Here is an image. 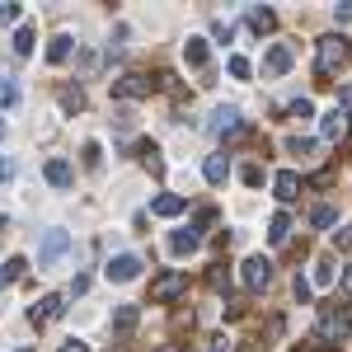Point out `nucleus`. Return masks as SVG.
<instances>
[{"instance_id":"obj_7","label":"nucleus","mask_w":352,"mask_h":352,"mask_svg":"<svg viewBox=\"0 0 352 352\" xmlns=\"http://www.w3.org/2000/svg\"><path fill=\"white\" fill-rule=\"evenodd\" d=\"M268 277H272V263L268 258H244V287H268Z\"/></svg>"},{"instance_id":"obj_19","label":"nucleus","mask_w":352,"mask_h":352,"mask_svg":"<svg viewBox=\"0 0 352 352\" xmlns=\"http://www.w3.org/2000/svg\"><path fill=\"white\" fill-rule=\"evenodd\" d=\"M71 47H76V43H71L66 33H56V38H52V47H47V61H52V66H61V61L71 56Z\"/></svg>"},{"instance_id":"obj_11","label":"nucleus","mask_w":352,"mask_h":352,"mask_svg":"<svg viewBox=\"0 0 352 352\" xmlns=\"http://www.w3.org/2000/svg\"><path fill=\"white\" fill-rule=\"evenodd\" d=\"M343 127H348V113H343V109H329L324 122H320V136H324V141H333V136H343Z\"/></svg>"},{"instance_id":"obj_22","label":"nucleus","mask_w":352,"mask_h":352,"mask_svg":"<svg viewBox=\"0 0 352 352\" xmlns=\"http://www.w3.org/2000/svg\"><path fill=\"white\" fill-rule=\"evenodd\" d=\"M113 329H118V333H132V329H136V305H118V315H113Z\"/></svg>"},{"instance_id":"obj_5","label":"nucleus","mask_w":352,"mask_h":352,"mask_svg":"<svg viewBox=\"0 0 352 352\" xmlns=\"http://www.w3.org/2000/svg\"><path fill=\"white\" fill-rule=\"evenodd\" d=\"M104 272H109V282H132L136 272H141V258H136V254H118Z\"/></svg>"},{"instance_id":"obj_8","label":"nucleus","mask_w":352,"mask_h":352,"mask_svg":"<svg viewBox=\"0 0 352 352\" xmlns=\"http://www.w3.org/2000/svg\"><path fill=\"white\" fill-rule=\"evenodd\" d=\"M113 94L118 99H141V94H151V80L146 76H122V80H113Z\"/></svg>"},{"instance_id":"obj_29","label":"nucleus","mask_w":352,"mask_h":352,"mask_svg":"<svg viewBox=\"0 0 352 352\" xmlns=\"http://www.w3.org/2000/svg\"><path fill=\"white\" fill-rule=\"evenodd\" d=\"M310 221H315V226H333V207H315V212H310Z\"/></svg>"},{"instance_id":"obj_26","label":"nucleus","mask_w":352,"mask_h":352,"mask_svg":"<svg viewBox=\"0 0 352 352\" xmlns=\"http://www.w3.org/2000/svg\"><path fill=\"white\" fill-rule=\"evenodd\" d=\"M315 287H333V263H315Z\"/></svg>"},{"instance_id":"obj_9","label":"nucleus","mask_w":352,"mask_h":352,"mask_svg":"<svg viewBox=\"0 0 352 352\" xmlns=\"http://www.w3.org/2000/svg\"><path fill=\"white\" fill-rule=\"evenodd\" d=\"M348 329H352V310H348V315H333V310H324V320H320V333H324V338H343Z\"/></svg>"},{"instance_id":"obj_34","label":"nucleus","mask_w":352,"mask_h":352,"mask_svg":"<svg viewBox=\"0 0 352 352\" xmlns=\"http://www.w3.org/2000/svg\"><path fill=\"white\" fill-rule=\"evenodd\" d=\"M333 240H338V249H352V226H343V230H338Z\"/></svg>"},{"instance_id":"obj_6","label":"nucleus","mask_w":352,"mask_h":352,"mask_svg":"<svg viewBox=\"0 0 352 352\" xmlns=\"http://www.w3.org/2000/svg\"><path fill=\"white\" fill-rule=\"evenodd\" d=\"M235 127H240V109H230V104H221V109L212 113V122H207L212 136H226V132H235Z\"/></svg>"},{"instance_id":"obj_15","label":"nucleus","mask_w":352,"mask_h":352,"mask_svg":"<svg viewBox=\"0 0 352 352\" xmlns=\"http://www.w3.org/2000/svg\"><path fill=\"white\" fill-rule=\"evenodd\" d=\"M202 174H207V184H226V174H230V164H226V155H207V164H202Z\"/></svg>"},{"instance_id":"obj_23","label":"nucleus","mask_w":352,"mask_h":352,"mask_svg":"<svg viewBox=\"0 0 352 352\" xmlns=\"http://www.w3.org/2000/svg\"><path fill=\"white\" fill-rule=\"evenodd\" d=\"M14 52H19V56L33 52V24H19V28H14Z\"/></svg>"},{"instance_id":"obj_14","label":"nucleus","mask_w":352,"mask_h":352,"mask_svg":"<svg viewBox=\"0 0 352 352\" xmlns=\"http://www.w3.org/2000/svg\"><path fill=\"white\" fill-rule=\"evenodd\" d=\"M249 28H254V33H268V28H277V14H272V10H258V5H249Z\"/></svg>"},{"instance_id":"obj_30","label":"nucleus","mask_w":352,"mask_h":352,"mask_svg":"<svg viewBox=\"0 0 352 352\" xmlns=\"http://www.w3.org/2000/svg\"><path fill=\"white\" fill-rule=\"evenodd\" d=\"M287 151H292V155H310V151H315V141H300V136H292V141H287Z\"/></svg>"},{"instance_id":"obj_32","label":"nucleus","mask_w":352,"mask_h":352,"mask_svg":"<svg viewBox=\"0 0 352 352\" xmlns=\"http://www.w3.org/2000/svg\"><path fill=\"white\" fill-rule=\"evenodd\" d=\"M61 104H66V109H80V104H85L80 89H61Z\"/></svg>"},{"instance_id":"obj_38","label":"nucleus","mask_w":352,"mask_h":352,"mask_svg":"<svg viewBox=\"0 0 352 352\" xmlns=\"http://www.w3.org/2000/svg\"><path fill=\"white\" fill-rule=\"evenodd\" d=\"M160 352H184V348H179V343H164V348Z\"/></svg>"},{"instance_id":"obj_10","label":"nucleus","mask_w":352,"mask_h":352,"mask_svg":"<svg viewBox=\"0 0 352 352\" xmlns=\"http://www.w3.org/2000/svg\"><path fill=\"white\" fill-rule=\"evenodd\" d=\"M263 71H268V76H282V71H292V47H282V43H277V47L263 56Z\"/></svg>"},{"instance_id":"obj_17","label":"nucleus","mask_w":352,"mask_h":352,"mask_svg":"<svg viewBox=\"0 0 352 352\" xmlns=\"http://www.w3.org/2000/svg\"><path fill=\"white\" fill-rule=\"evenodd\" d=\"M287 235H292V217H287V212H277V217L268 221V240L272 244H287Z\"/></svg>"},{"instance_id":"obj_18","label":"nucleus","mask_w":352,"mask_h":352,"mask_svg":"<svg viewBox=\"0 0 352 352\" xmlns=\"http://www.w3.org/2000/svg\"><path fill=\"white\" fill-rule=\"evenodd\" d=\"M24 258H10V263H0V292H5V287H14V282H19V277H24Z\"/></svg>"},{"instance_id":"obj_3","label":"nucleus","mask_w":352,"mask_h":352,"mask_svg":"<svg viewBox=\"0 0 352 352\" xmlns=\"http://www.w3.org/2000/svg\"><path fill=\"white\" fill-rule=\"evenodd\" d=\"M184 287H188V277H184V272H164V277L151 282V300H174Z\"/></svg>"},{"instance_id":"obj_36","label":"nucleus","mask_w":352,"mask_h":352,"mask_svg":"<svg viewBox=\"0 0 352 352\" xmlns=\"http://www.w3.org/2000/svg\"><path fill=\"white\" fill-rule=\"evenodd\" d=\"M61 352H89V348H85L80 338H71V343H66V348H61Z\"/></svg>"},{"instance_id":"obj_33","label":"nucleus","mask_w":352,"mask_h":352,"mask_svg":"<svg viewBox=\"0 0 352 352\" xmlns=\"http://www.w3.org/2000/svg\"><path fill=\"white\" fill-rule=\"evenodd\" d=\"M202 352H230V343H226V338L217 333V338H207V348H202Z\"/></svg>"},{"instance_id":"obj_35","label":"nucleus","mask_w":352,"mask_h":352,"mask_svg":"<svg viewBox=\"0 0 352 352\" xmlns=\"http://www.w3.org/2000/svg\"><path fill=\"white\" fill-rule=\"evenodd\" d=\"M5 179H14V164L10 160H0V184H5Z\"/></svg>"},{"instance_id":"obj_39","label":"nucleus","mask_w":352,"mask_h":352,"mask_svg":"<svg viewBox=\"0 0 352 352\" xmlns=\"http://www.w3.org/2000/svg\"><path fill=\"white\" fill-rule=\"evenodd\" d=\"M0 136H5V122H0Z\"/></svg>"},{"instance_id":"obj_13","label":"nucleus","mask_w":352,"mask_h":352,"mask_svg":"<svg viewBox=\"0 0 352 352\" xmlns=\"http://www.w3.org/2000/svg\"><path fill=\"white\" fill-rule=\"evenodd\" d=\"M71 179H76V174H71V164H66V160H47V184L71 188Z\"/></svg>"},{"instance_id":"obj_2","label":"nucleus","mask_w":352,"mask_h":352,"mask_svg":"<svg viewBox=\"0 0 352 352\" xmlns=\"http://www.w3.org/2000/svg\"><path fill=\"white\" fill-rule=\"evenodd\" d=\"M66 249H71V235H66V230H47L43 244H38V268H52Z\"/></svg>"},{"instance_id":"obj_24","label":"nucleus","mask_w":352,"mask_h":352,"mask_svg":"<svg viewBox=\"0 0 352 352\" xmlns=\"http://www.w3.org/2000/svg\"><path fill=\"white\" fill-rule=\"evenodd\" d=\"M14 104H19V85L0 80V109H14Z\"/></svg>"},{"instance_id":"obj_16","label":"nucleus","mask_w":352,"mask_h":352,"mask_svg":"<svg viewBox=\"0 0 352 352\" xmlns=\"http://www.w3.org/2000/svg\"><path fill=\"white\" fill-rule=\"evenodd\" d=\"M151 212H155V217H179V212H184V197L164 192V197H155V202H151Z\"/></svg>"},{"instance_id":"obj_12","label":"nucleus","mask_w":352,"mask_h":352,"mask_svg":"<svg viewBox=\"0 0 352 352\" xmlns=\"http://www.w3.org/2000/svg\"><path fill=\"white\" fill-rule=\"evenodd\" d=\"M272 188H277V197H282V202H292V197L300 192V174H292V169H282V174L272 179Z\"/></svg>"},{"instance_id":"obj_25","label":"nucleus","mask_w":352,"mask_h":352,"mask_svg":"<svg viewBox=\"0 0 352 352\" xmlns=\"http://www.w3.org/2000/svg\"><path fill=\"white\" fill-rule=\"evenodd\" d=\"M230 76H235V80H249V76H254L249 56H230Z\"/></svg>"},{"instance_id":"obj_21","label":"nucleus","mask_w":352,"mask_h":352,"mask_svg":"<svg viewBox=\"0 0 352 352\" xmlns=\"http://www.w3.org/2000/svg\"><path fill=\"white\" fill-rule=\"evenodd\" d=\"M169 249H174V254H192V249H197V230H174V235H169Z\"/></svg>"},{"instance_id":"obj_1","label":"nucleus","mask_w":352,"mask_h":352,"mask_svg":"<svg viewBox=\"0 0 352 352\" xmlns=\"http://www.w3.org/2000/svg\"><path fill=\"white\" fill-rule=\"evenodd\" d=\"M348 52H352L348 38H338V33H333V38H320V76H333V71L348 61Z\"/></svg>"},{"instance_id":"obj_4","label":"nucleus","mask_w":352,"mask_h":352,"mask_svg":"<svg viewBox=\"0 0 352 352\" xmlns=\"http://www.w3.org/2000/svg\"><path fill=\"white\" fill-rule=\"evenodd\" d=\"M61 315H66V300L61 296H43L38 305H33L28 320H33V324H52V320H61Z\"/></svg>"},{"instance_id":"obj_31","label":"nucleus","mask_w":352,"mask_h":352,"mask_svg":"<svg viewBox=\"0 0 352 352\" xmlns=\"http://www.w3.org/2000/svg\"><path fill=\"white\" fill-rule=\"evenodd\" d=\"M14 19H19V5L5 0V5H0V24H14Z\"/></svg>"},{"instance_id":"obj_20","label":"nucleus","mask_w":352,"mask_h":352,"mask_svg":"<svg viewBox=\"0 0 352 352\" xmlns=\"http://www.w3.org/2000/svg\"><path fill=\"white\" fill-rule=\"evenodd\" d=\"M184 61H188V66H207V43H202V38H188V43H184Z\"/></svg>"},{"instance_id":"obj_28","label":"nucleus","mask_w":352,"mask_h":352,"mask_svg":"<svg viewBox=\"0 0 352 352\" xmlns=\"http://www.w3.org/2000/svg\"><path fill=\"white\" fill-rule=\"evenodd\" d=\"M310 113H315V104H310V99H296V104H292V118H296V122H305Z\"/></svg>"},{"instance_id":"obj_37","label":"nucleus","mask_w":352,"mask_h":352,"mask_svg":"<svg viewBox=\"0 0 352 352\" xmlns=\"http://www.w3.org/2000/svg\"><path fill=\"white\" fill-rule=\"evenodd\" d=\"M343 287H348V292H352V268H348V272H343Z\"/></svg>"},{"instance_id":"obj_40","label":"nucleus","mask_w":352,"mask_h":352,"mask_svg":"<svg viewBox=\"0 0 352 352\" xmlns=\"http://www.w3.org/2000/svg\"><path fill=\"white\" fill-rule=\"evenodd\" d=\"M19 352H33V348H19Z\"/></svg>"},{"instance_id":"obj_27","label":"nucleus","mask_w":352,"mask_h":352,"mask_svg":"<svg viewBox=\"0 0 352 352\" xmlns=\"http://www.w3.org/2000/svg\"><path fill=\"white\" fill-rule=\"evenodd\" d=\"M244 184H249V188H258V184H263V169H258V164H244V174H240Z\"/></svg>"}]
</instances>
